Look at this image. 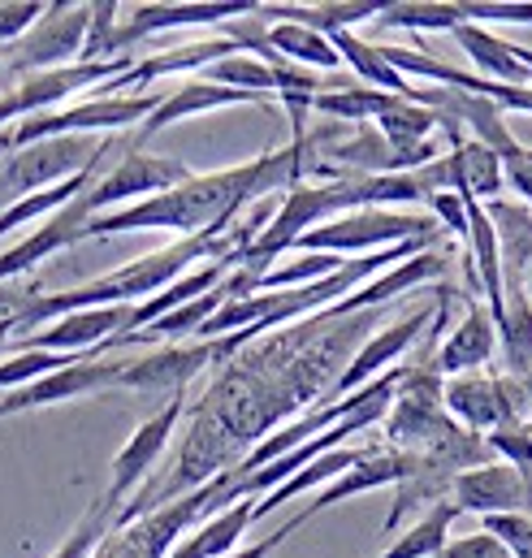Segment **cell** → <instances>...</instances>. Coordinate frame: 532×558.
I'll list each match as a JSON object with an SVG mask.
<instances>
[{"label": "cell", "instance_id": "7a4b0ae2", "mask_svg": "<svg viewBox=\"0 0 532 558\" xmlns=\"http://www.w3.org/2000/svg\"><path fill=\"white\" fill-rule=\"evenodd\" d=\"M221 494V476H213L208 485H195L186 489L182 498L165 502V507H152L147 515H138L134 524L122 529H109V537L96 546L92 558H169V550L213 515V502Z\"/></svg>", "mask_w": 532, "mask_h": 558}, {"label": "cell", "instance_id": "ba28073f", "mask_svg": "<svg viewBox=\"0 0 532 558\" xmlns=\"http://www.w3.org/2000/svg\"><path fill=\"white\" fill-rule=\"evenodd\" d=\"M186 412V399L178 395V399H169V403H160L156 408V416H147L138 428L131 433V441L118 450V459H113V476H109V489L100 494L105 502H113L118 511H126L131 507V494L152 476V468H156V459H160V450L169 446V437H173V428H178V420Z\"/></svg>", "mask_w": 532, "mask_h": 558}, {"label": "cell", "instance_id": "f1b7e54d", "mask_svg": "<svg viewBox=\"0 0 532 558\" xmlns=\"http://www.w3.org/2000/svg\"><path fill=\"white\" fill-rule=\"evenodd\" d=\"M351 260L347 256H325V252H312V256H299L281 269H268L265 278L256 281V294H268V290H299V286H312V281H325L334 274H342Z\"/></svg>", "mask_w": 532, "mask_h": 558}, {"label": "cell", "instance_id": "52a82bcc", "mask_svg": "<svg viewBox=\"0 0 532 558\" xmlns=\"http://www.w3.org/2000/svg\"><path fill=\"white\" fill-rule=\"evenodd\" d=\"M191 178V169L173 156H152V151H138V147H126L122 165L109 169L92 191V208L105 217V213H118V208H131V204H143L152 195H165L173 186H182Z\"/></svg>", "mask_w": 532, "mask_h": 558}, {"label": "cell", "instance_id": "8d00e7d4", "mask_svg": "<svg viewBox=\"0 0 532 558\" xmlns=\"http://www.w3.org/2000/svg\"><path fill=\"white\" fill-rule=\"evenodd\" d=\"M428 208H433V221L446 226V230H450L455 239H463V247H468V204H463V195L437 191V195L428 199Z\"/></svg>", "mask_w": 532, "mask_h": 558}, {"label": "cell", "instance_id": "d4e9b609", "mask_svg": "<svg viewBox=\"0 0 532 558\" xmlns=\"http://www.w3.org/2000/svg\"><path fill=\"white\" fill-rule=\"evenodd\" d=\"M373 450H364V446H342V450H329V454H321L316 463H307L299 476H290L281 489H273L265 502H256V520H265L273 515L277 507H286L290 498H299V494H307V489H316V485H334L342 472H351L360 459H368Z\"/></svg>", "mask_w": 532, "mask_h": 558}, {"label": "cell", "instance_id": "7c38bea8", "mask_svg": "<svg viewBox=\"0 0 532 558\" xmlns=\"http://www.w3.org/2000/svg\"><path fill=\"white\" fill-rule=\"evenodd\" d=\"M131 307H92V312H70L52 320L48 329H35L26 338H13V351H52V355H92L109 347L113 338L126 333Z\"/></svg>", "mask_w": 532, "mask_h": 558}, {"label": "cell", "instance_id": "1f68e13d", "mask_svg": "<svg viewBox=\"0 0 532 558\" xmlns=\"http://www.w3.org/2000/svg\"><path fill=\"white\" fill-rule=\"evenodd\" d=\"M118 13H122V4H113V0H96V4H92V26H87V44H83V65L113 61V52H118V31H122Z\"/></svg>", "mask_w": 532, "mask_h": 558}, {"label": "cell", "instance_id": "e0dca14e", "mask_svg": "<svg viewBox=\"0 0 532 558\" xmlns=\"http://www.w3.org/2000/svg\"><path fill=\"white\" fill-rule=\"evenodd\" d=\"M234 105H268V96H252V92H234V87H221V83H208V78H191V83H178L160 105L156 113L143 122V140L147 135H160L186 118H200V113H213V109H234Z\"/></svg>", "mask_w": 532, "mask_h": 558}, {"label": "cell", "instance_id": "d6986e66", "mask_svg": "<svg viewBox=\"0 0 532 558\" xmlns=\"http://www.w3.org/2000/svg\"><path fill=\"white\" fill-rule=\"evenodd\" d=\"M239 52H243V48H239L234 39H226V35H221V39H204V44H182V48H169V52H160V57H147V61L131 65V74L105 83L96 96H109V92H122V87H143V83H152V78L182 74V70H213L217 61L239 57Z\"/></svg>", "mask_w": 532, "mask_h": 558}, {"label": "cell", "instance_id": "7402d4cb", "mask_svg": "<svg viewBox=\"0 0 532 558\" xmlns=\"http://www.w3.org/2000/svg\"><path fill=\"white\" fill-rule=\"evenodd\" d=\"M450 160H455V195H472L481 204L503 199L507 173H503V160H498L494 147L468 140L459 143V147H450Z\"/></svg>", "mask_w": 532, "mask_h": 558}, {"label": "cell", "instance_id": "4fadbf2b", "mask_svg": "<svg viewBox=\"0 0 532 558\" xmlns=\"http://www.w3.org/2000/svg\"><path fill=\"white\" fill-rule=\"evenodd\" d=\"M87 191H92V186H87ZM87 191H83L78 199H70L61 213H52L48 221H39V230H35L31 239H22L17 247L0 252V281L31 274L39 260H48V256H57V252H65V247H74V243H83V239L92 234V221H96L100 213L92 208Z\"/></svg>", "mask_w": 532, "mask_h": 558}, {"label": "cell", "instance_id": "3957f363", "mask_svg": "<svg viewBox=\"0 0 532 558\" xmlns=\"http://www.w3.org/2000/svg\"><path fill=\"white\" fill-rule=\"evenodd\" d=\"M437 234V221L433 217H420V213H395V208H355V213H342L325 226H316L312 234H303L294 243V252H325V256H347L351 252H386V247H399L411 239H433Z\"/></svg>", "mask_w": 532, "mask_h": 558}, {"label": "cell", "instance_id": "6da1fadb", "mask_svg": "<svg viewBox=\"0 0 532 558\" xmlns=\"http://www.w3.org/2000/svg\"><path fill=\"white\" fill-rule=\"evenodd\" d=\"M312 173V147L307 135L294 140L281 151H265L247 165L234 169H213V173H191L182 186L152 195L143 204L105 213L92 221L87 239L105 234H138V230H178L182 239L208 234V230H230L243 208H256L268 195H286L290 186L307 182Z\"/></svg>", "mask_w": 532, "mask_h": 558}, {"label": "cell", "instance_id": "5bb4252c", "mask_svg": "<svg viewBox=\"0 0 532 558\" xmlns=\"http://www.w3.org/2000/svg\"><path fill=\"white\" fill-rule=\"evenodd\" d=\"M433 316H437V307H415L411 316H402V320H395V325H386L382 333H373V338L351 355V364L342 368V377L334 381V399H347V395L373 386L377 377H386V368L407 355V347L428 329Z\"/></svg>", "mask_w": 532, "mask_h": 558}, {"label": "cell", "instance_id": "8992f818", "mask_svg": "<svg viewBox=\"0 0 532 558\" xmlns=\"http://www.w3.org/2000/svg\"><path fill=\"white\" fill-rule=\"evenodd\" d=\"M442 403H446V416L459 420L468 433H481V437L503 428V424L532 416L529 386H520L507 373H498V377H485V373L450 377L442 386Z\"/></svg>", "mask_w": 532, "mask_h": 558}, {"label": "cell", "instance_id": "ab89813d", "mask_svg": "<svg viewBox=\"0 0 532 558\" xmlns=\"http://www.w3.org/2000/svg\"><path fill=\"white\" fill-rule=\"evenodd\" d=\"M13 338H17L13 316H0V351H9V347H13Z\"/></svg>", "mask_w": 532, "mask_h": 558}, {"label": "cell", "instance_id": "8fae6325", "mask_svg": "<svg viewBox=\"0 0 532 558\" xmlns=\"http://www.w3.org/2000/svg\"><path fill=\"white\" fill-rule=\"evenodd\" d=\"M450 502L459 511L476 515H532V472H520L511 463H481L463 472L450 489Z\"/></svg>", "mask_w": 532, "mask_h": 558}, {"label": "cell", "instance_id": "e575fe53", "mask_svg": "<svg viewBox=\"0 0 532 558\" xmlns=\"http://www.w3.org/2000/svg\"><path fill=\"white\" fill-rule=\"evenodd\" d=\"M485 533L498 537L511 558H532V515H489Z\"/></svg>", "mask_w": 532, "mask_h": 558}, {"label": "cell", "instance_id": "30bf717a", "mask_svg": "<svg viewBox=\"0 0 532 558\" xmlns=\"http://www.w3.org/2000/svg\"><path fill=\"white\" fill-rule=\"evenodd\" d=\"M226 355H230V351H226L221 338H217V342H195V347H160V351H152V355L126 364L122 377H118V386H122V390H134V395H165V403H169V399H178V395L186 390V381H191L204 364L226 360Z\"/></svg>", "mask_w": 532, "mask_h": 558}, {"label": "cell", "instance_id": "4316f807", "mask_svg": "<svg viewBox=\"0 0 532 558\" xmlns=\"http://www.w3.org/2000/svg\"><path fill=\"white\" fill-rule=\"evenodd\" d=\"M459 520V507L455 502H437L428 507L407 533H399V542L377 558H433L446 542H450V524Z\"/></svg>", "mask_w": 532, "mask_h": 558}, {"label": "cell", "instance_id": "60d3db41", "mask_svg": "<svg viewBox=\"0 0 532 558\" xmlns=\"http://www.w3.org/2000/svg\"><path fill=\"white\" fill-rule=\"evenodd\" d=\"M516 57H520V61H524V65L532 70V48H520V44H516Z\"/></svg>", "mask_w": 532, "mask_h": 558}, {"label": "cell", "instance_id": "74e56055", "mask_svg": "<svg viewBox=\"0 0 532 558\" xmlns=\"http://www.w3.org/2000/svg\"><path fill=\"white\" fill-rule=\"evenodd\" d=\"M433 558H511V550L498 537H489V533H472V537L446 542Z\"/></svg>", "mask_w": 532, "mask_h": 558}, {"label": "cell", "instance_id": "603a6c76", "mask_svg": "<svg viewBox=\"0 0 532 558\" xmlns=\"http://www.w3.org/2000/svg\"><path fill=\"white\" fill-rule=\"evenodd\" d=\"M329 44L338 48V57L351 65V74H355L364 87H377V92H390V96H411V92H415L399 70L386 61L382 44H368V39H360L355 31H338V35H329Z\"/></svg>", "mask_w": 532, "mask_h": 558}, {"label": "cell", "instance_id": "44dd1931", "mask_svg": "<svg viewBox=\"0 0 532 558\" xmlns=\"http://www.w3.org/2000/svg\"><path fill=\"white\" fill-rule=\"evenodd\" d=\"M455 39H459V48L472 57V65H476L481 78L507 83V87H532V70L516 57V44L498 39L494 31H485V26H476V22H463V26L455 31Z\"/></svg>", "mask_w": 532, "mask_h": 558}, {"label": "cell", "instance_id": "d590c367", "mask_svg": "<svg viewBox=\"0 0 532 558\" xmlns=\"http://www.w3.org/2000/svg\"><path fill=\"white\" fill-rule=\"evenodd\" d=\"M44 9H48V4H39V0H4V4H0V48L17 44V39L39 22Z\"/></svg>", "mask_w": 532, "mask_h": 558}, {"label": "cell", "instance_id": "2e32d148", "mask_svg": "<svg viewBox=\"0 0 532 558\" xmlns=\"http://www.w3.org/2000/svg\"><path fill=\"white\" fill-rule=\"evenodd\" d=\"M494 347H498V325H494L489 307L481 299H468L463 320L446 333V342L437 347L433 364H437L442 381H450V377H463V373L485 368L494 360Z\"/></svg>", "mask_w": 532, "mask_h": 558}, {"label": "cell", "instance_id": "f35d334b", "mask_svg": "<svg viewBox=\"0 0 532 558\" xmlns=\"http://www.w3.org/2000/svg\"><path fill=\"white\" fill-rule=\"evenodd\" d=\"M307 520H312V515H307V511H299L290 524H281L277 533H268L265 542H256V546H247V550H234V555H226V558H268L273 550H277V546H281V542H286V537H290V533H299Z\"/></svg>", "mask_w": 532, "mask_h": 558}, {"label": "cell", "instance_id": "ffe728a7", "mask_svg": "<svg viewBox=\"0 0 532 558\" xmlns=\"http://www.w3.org/2000/svg\"><path fill=\"white\" fill-rule=\"evenodd\" d=\"M382 0H329V4H256V17L273 26V22H294V26H307V31H321V35H338V31H351L355 22H377L382 17Z\"/></svg>", "mask_w": 532, "mask_h": 558}, {"label": "cell", "instance_id": "9c48e42d", "mask_svg": "<svg viewBox=\"0 0 532 558\" xmlns=\"http://www.w3.org/2000/svg\"><path fill=\"white\" fill-rule=\"evenodd\" d=\"M122 368H126L122 360L78 355V360H74V364H65L61 373L39 377V381H35V386H26V390L0 395V420L22 416V412H39V408H52V403H70V399H83V395H100V390L118 386Z\"/></svg>", "mask_w": 532, "mask_h": 558}, {"label": "cell", "instance_id": "83f0119b", "mask_svg": "<svg viewBox=\"0 0 532 558\" xmlns=\"http://www.w3.org/2000/svg\"><path fill=\"white\" fill-rule=\"evenodd\" d=\"M377 26L386 31H459L463 26V4L450 0H402V4H386Z\"/></svg>", "mask_w": 532, "mask_h": 558}, {"label": "cell", "instance_id": "cb8c5ba5", "mask_svg": "<svg viewBox=\"0 0 532 558\" xmlns=\"http://www.w3.org/2000/svg\"><path fill=\"white\" fill-rule=\"evenodd\" d=\"M498 342L507 355V377L532 390V299L529 290H507V312L498 316Z\"/></svg>", "mask_w": 532, "mask_h": 558}, {"label": "cell", "instance_id": "277c9868", "mask_svg": "<svg viewBox=\"0 0 532 558\" xmlns=\"http://www.w3.org/2000/svg\"><path fill=\"white\" fill-rule=\"evenodd\" d=\"M100 143L105 140H92V135H57V140H39L0 156V213L35 191H48L92 169L100 156Z\"/></svg>", "mask_w": 532, "mask_h": 558}, {"label": "cell", "instance_id": "d6a6232c", "mask_svg": "<svg viewBox=\"0 0 532 558\" xmlns=\"http://www.w3.org/2000/svg\"><path fill=\"white\" fill-rule=\"evenodd\" d=\"M485 446H489V454H503V463L532 472V420H516V424L485 433Z\"/></svg>", "mask_w": 532, "mask_h": 558}, {"label": "cell", "instance_id": "484cf974", "mask_svg": "<svg viewBox=\"0 0 532 558\" xmlns=\"http://www.w3.org/2000/svg\"><path fill=\"white\" fill-rule=\"evenodd\" d=\"M268 48L281 52L290 65H303V70H338L342 65V57L329 44V35L294 26V22H273L268 26Z\"/></svg>", "mask_w": 532, "mask_h": 558}, {"label": "cell", "instance_id": "7bdbcfd3", "mask_svg": "<svg viewBox=\"0 0 532 558\" xmlns=\"http://www.w3.org/2000/svg\"><path fill=\"white\" fill-rule=\"evenodd\" d=\"M524 204H529V213H532V195H529V199H524Z\"/></svg>", "mask_w": 532, "mask_h": 558}, {"label": "cell", "instance_id": "5b68a950", "mask_svg": "<svg viewBox=\"0 0 532 558\" xmlns=\"http://www.w3.org/2000/svg\"><path fill=\"white\" fill-rule=\"evenodd\" d=\"M87 26H92V4H48L39 13V22L9 48L4 57V74L26 78V74H44V70H65V65H83V44H87Z\"/></svg>", "mask_w": 532, "mask_h": 558}, {"label": "cell", "instance_id": "4dcf8cb0", "mask_svg": "<svg viewBox=\"0 0 532 558\" xmlns=\"http://www.w3.org/2000/svg\"><path fill=\"white\" fill-rule=\"evenodd\" d=\"M78 355H52V351H13V360L0 364V390H26L39 377L61 373L65 364H74Z\"/></svg>", "mask_w": 532, "mask_h": 558}, {"label": "cell", "instance_id": "f546056e", "mask_svg": "<svg viewBox=\"0 0 532 558\" xmlns=\"http://www.w3.org/2000/svg\"><path fill=\"white\" fill-rule=\"evenodd\" d=\"M204 78L221 83V87H234V92H252V96H277V74L268 70L265 61L247 57V52L217 61L213 70H204Z\"/></svg>", "mask_w": 532, "mask_h": 558}, {"label": "cell", "instance_id": "b9f144b4", "mask_svg": "<svg viewBox=\"0 0 532 558\" xmlns=\"http://www.w3.org/2000/svg\"><path fill=\"white\" fill-rule=\"evenodd\" d=\"M4 57H9V48H0V70H4Z\"/></svg>", "mask_w": 532, "mask_h": 558}, {"label": "cell", "instance_id": "836d02e7", "mask_svg": "<svg viewBox=\"0 0 532 558\" xmlns=\"http://www.w3.org/2000/svg\"><path fill=\"white\" fill-rule=\"evenodd\" d=\"M463 4V22H520L532 26V0H459Z\"/></svg>", "mask_w": 532, "mask_h": 558}, {"label": "cell", "instance_id": "ac0fdd59", "mask_svg": "<svg viewBox=\"0 0 532 558\" xmlns=\"http://www.w3.org/2000/svg\"><path fill=\"white\" fill-rule=\"evenodd\" d=\"M442 269H446V256H437V252L428 247V252H420V256H411V260L395 265L390 274L373 278L368 286H360L355 294H347L342 303H334L329 312H316V316H325V320H347V316H360V312H377L386 299H395V294H407V290H415V286L433 281L437 274H442Z\"/></svg>", "mask_w": 532, "mask_h": 558}, {"label": "cell", "instance_id": "9a60e30c", "mask_svg": "<svg viewBox=\"0 0 532 558\" xmlns=\"http://www.w3.org/2000/svg\"><path fill=\"white\" fill-rule=\"evenodd\" d=\"M256 13L252 0H195V4H134L126 9V26L118 31V48H131L156 31H178V26H213V22H234Z\"/></svg>", "mask_w": 532, "mask_h": 558}]
</instances>
